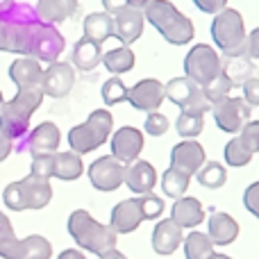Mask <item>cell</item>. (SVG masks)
<instances>
[{"instance_id": "cell-1", "label": "cell", "mask_w": 259, "mask_h": 259, "mask_svg": "<svg viewBox=\"0 0 259 259\" xmlns=\"http://www.w3.org/2000/svg\"><path fill=\"white\" fill-rule=\"evenodd\" d=\"M66 41L62 32L36 16V9L27 3H14L7 12H0V53L34 57L53 64L62 57Z\"/></svg>"}, {"instance_id": "cell-2", "label": "cell", "mask_w": 259, "mask_h": 259, "mask_svg": "<svg viewBox=\"0 0 259 259\" xmlns=\"http://www.w3.org/2000/svg\"><path fill=\"white\" fill-rule=\"evenodd\" d=\"M44 89H21L12 100H5L0 112V132L9 137L14 150H25V139L30 130V118L44 103Z\"/></svg>"}, {"instance_id": "cell-3", "label": "cell", "mask_w": 259, "mask_h": 259, "mask_svg": "<svg viewBox=\"0 0 259 259\" xmlns=\"http://www.w3.org/2000/svg\"><path fill=\"white\" fill-rule=\"evenodd\" d=\"M68 234L71 239L82 248V250L91 252V255H105V252L114 250L118 243V234L114 232L112 225L98 223L87 209H75L68 216Z\"/></svg>"}, {"instance_id": "cell-4", "label": "cell", "mask_w": 259, "mask_h": 259, "mask_svg": "<svg viewBox=\"0 0 259 259\" xmlns=\"http://www.w3.org/2000/svg\"><path fill=\"white\" fill-rule=\"evenodd\" d=\"M143 16L173 46H187L196 34L191 18L184 16L170 0H150L143 9Z\"/></svg>"}, {"instance_id": "cell-5", "label": "cell", "mask_w": 259, "mask_h": 259, "mask_svg": "<svg viewBox=\"0 0 259 259\" xmlns=\"http://www.w3.org/2000/svg\"><path fill=\"white\" fill-rule=\"evenodd\" d=\"M211 39H214L216 48L230 59L246 57V23L239 9L225 7L223 12H219L211 21Z\"/></svg>"}, {"instance_id": "cell-6", "label": "cell", "mask_w": 259, "mask_h": 259, "mask_svg": "<svg viewBox=\"0 0 259 259\" xmlns=\"http://www.w3.org/2000/svg\"><path fill=\"white\" fill-rule=\"evenodd\" d=\"M53 200V184L50 180L39 178V175H25L18 182H12L5 187L3 202L12 211H25V209H44Z\"/></svg>"}, {"instance_id": "cell-7", "label": "cell", "mask_w": 259, "mask_h": 259, "mask_svg": "<svg viewBox=\"0 0 259 259\" xmlns=\"http://www.w3.org/2000/svg\"><path fill=\"white\" fill-rule=\"evenodd\" d=\"M0 257L3 259H53V246L41 234L18 239L14 234L9 219L0 211Z\"/></svg>"}, {"instance_id": "cell-8", "label": "cell", "mask_w": 259, "mask_h": 259, "mask_svg": "<svg viewBox=\"0 0 259 259\" xmlns=\"http://www.w3.org/2000/svg\"><path fill=\"white\" fill-rule=\"evenodd\" d=\"M112 127H114V118L107 109H96L89 114L84 123L75 125L68 132V148L77 155H87L94 152L96 148L105 146L107 139L112 137Z\"/></svg>"}, {"instance_id": "cell-9", "label": "cell", "mask_w": 259, "mask_h": 259, "mask_svg": "<svg viewBox=\"0 0 259 259\" xmlns=\"http://www.w3.org/2000/svg\"><path fill=\"white\" fill-rule=\"evenodd\" d=\"M223 59L211 46L196 44L184 57V73L189 80H193L198 87H205L223 73Z\"/></svg>"}, {"instance_id": "cell-10", "label": "cell", "mask_w": 259, "mask_h": 259, "mask_svg": "<svg viewBox=\"0 0 259 259\" xmlns=\"http://www.w3.org/2000/svg\"><path fill=\"white\" fill-rule=\"evenodd\" d=\"M166 98L170 103H175L182 112H191V114H205L211 109L209 100L202 94V87H198L193 80H189L187 75L182 77H173L166 84Z\"/></svg>"}, {"instance_id": "cell-11", "label": "cell", "mask_w": 259, "mask_h": 259, "mask_svg": "<svg viewBox=\"0 0 259 259\" xmlns=\"http://www.w3.org/2000/svg\"><path fill=\"white\" fill-rule=\"evenodd\" d=\"M250 105L243 98H228L219 100V103L211 105V116H214V123L219 125V130L228 134H237L241 132L243 125L250 121Z\"/></svg>"}, {"instance_id": "cell-12", "label": "cell", "mask_w": 259, "mask_h": 259, "mask_svg": "<svg viewBox=\"0 0 259 259\" xmlns=\"http://www.w3.org/2000/svg\"><path fill=\"white\" fill-rule=\"evenodd\" d=\"M125 170L127 164L118 161L114 155L98 157L94 164L89 166V182L98 191H116L121 184H125Z\"/></svg>"}, {"instance_id": "cell-13", "label": "cell", "mask_w": 259, "mask_h": 259, "mask_svg": "<svg viewBox=\"0 0 259 259\" xmlns=\"http://www.w3.org/2000/svg\"><path fill=\"white\" fill-rule=\"evenodd\" d=\"M166 98V84L155 77H146L139 80L134 87L127 89V103L132 105L137 112H157Z\"/></svg>"}, {"instance_id": "cell-14", "label": "cell", "mask_w": 259, "mask_h": 259, "mask_svg": "<svg viewBox=\"0 0 259 259\" xmlns=\"http://www.w3.org/2000/svg\"><path fill=\"white\" fill-rule=\"evenodd\" d=\"M73 84H75V66H71L68 62H53L48 64V68L44 71V94L50 98H64L71 94Z\"/></svg>"}, {"instance_id": "cell-15", "label": "cell", "mask_w": 259, "mask_h": 259, "mask_svg": "<svg viewBox=\"0 0 259 259\" xmlns=\"http://www.w3.org/2000/svg\"><path fill=\"white\" fill-rule=\"evenodd\" d=\"M146 221V214H143V202L141 196L139 198H127V200H121L116 207L112 209V216H109V225L114 228L116 234H130L139 228V225Z\"/></svg>"}, {"instance_id": "cell-16", "label": "cell", "mask_w": 259, "mask_h": 259, "mask_svg": "<svg viewBox=\"0 0 259 259\" xmlns=\"http://www.w3.org/2000/svg\"><path fill=\"white\" fill-rule=\"evenodd\" d=\"M109 146H112V155L118 161L132 164L134 159H139V155L143 150V134H141V130H137L132 125H123L121 130H116L112 134Z\"/></svg>"}, {"instance_id": "cell-17", "label": "cell", "mask_w": 259, "mask_h": 259, "mask_svg": "<svg viewBox=\"0 0 259 259\" xmlns=\"http://www.w3.org/2000/svg\"><path fill=\"white\" fill-rule=\"evenodd\" d=\"M205 161V148L196 139H182L170 150V166H175V168L184 170L189 175H196Z\"/></svg>"}, {"instance_id": "cell-18", "label": "cell", "mask_w": 259, "mask_h": 259, "mask_svg": "<svg viewBox=\"0 0 259 259\" xmlns=\"http://www.w3.org/2000/svg\"><path fill=\"white\" fill-rule=\"evenodd\" d=\"M143 25H146V16L141 9L125 7L118 14H114V36L123 46H132L137 39H141Z\"/></svg>"}, {"instance_id": "cell-19", "label": "cell", "mask_w": 259, "mask_h": 259, "mask_svg": "<svg viewBox=\"0 0 259 259\" xmlns=\"http://www.w3.org/2000/svg\"><path fill=\"white\" fill-rule=\"evenodd\" d=\"M9 77L16 84V91L21 89H36L44 82V68L41 62L34 57H18L9 66ZM44 89V87H41Z\"/></svg>"}, {"instance_id": "cell-20", "label": "cell", "mask_w": 259, "mask_h": 259, "mask_svg": "<svg viewBox=\"0 0 259 259\" xmlns=\"http://www.w3.org/2000/svg\"><path fill=\"white\" fill-rule=\"evenodd\" d=\"M184 241V230L180 228L175 221L166 219V221H157L155 230H152V250L157 255H173Z\"/></svg>"}, {"instance_id": "cell-21", "label": "cell", "mask_w": 259, "mask_h": 259, "mask_svg": "<svg viewBox=\"0 0 259 259\" xmlns=\"http://www.w3.org/2000/svg\"><path fill=\"white\" fill-rule=\"evenodd\" d=\"M59 141H62V134H59V127L55 123L46 121L39 123L25 139V148L30 150V155H50V152H57Z\"/></svg>"}, {"instance_id": "cell-22", "label": "cell", "mask_w": 259, "mask_h": 259, "mask_svg": "<svg viewBox=\"0 0 259 259\" xmlns=\"http://www.w3.org/2000/svg\"><path fill=\"white\" fill-rule=\"evenodd\" d=\"M125 184L132 193H152L157 184V170L150 161L146 159H134L132 164H127V170H125Z\"/></svg>"}, {"instance_id": "cell-23", "label": "cell", "mask_w": 259, "mask_h": 259, "mask_svg": "<svg viewBox=\"0 0 259 259\" xmlns=\"http://www.w3.org/2000/svg\"><path fill=\"white\" fill-rule=\"evenodd\" d=\"M170 221H175L182 230H193L205 221V209H202L198 198L182 196L170 207Z\"/></svg>"}, {"instance_id": "cell-24", "label": "cell", "mask_w": 259, "mask_h": 259, "mask_svg": "<svg viewBox=\"0 0 259 259\" xmlns=\"http://www.w3.org/2000/svg\"><path fill=\"white\" fill-rule=\"evenodd\" d=\"M207 234L214 246H230L239 237V223L225 211H214L207 219Z\"/></svg>"}, {"instance_id": "cell-25", "label": "cell", "mask_w": 259, "mask_h": 259, "mask_svg": "<svg viewBox=\"0 0 259 259\" xmlns=\"http://www.w3.org/2000/svg\"><path fill=\"white\" fill-rule=\"evenodd\" d=\"M77 5H80L77 0H36L34 9L36 16L44 23L57 25V23H64L71 16H75Z\"/></svg>"}, {"instance_id": "cell-26", "label": "cell", "mask_w": 259, "mask_h": 259, "mask_svg": "<svg viewBox=\"0 0 259 259\" xmlns=\"http://www.w3.org/2000/svg\"><path fill=\"white\" fill-rule=\"evenodd\" d=\"M84 173V164H82V155L73 150L55 152L53 155V178L64 180V182H73V180L82 178Z\"/></svg>"}, {"instance_id": "cell-27", "label": "cell", "mask_w": 259, "mask_h": 259, "mask_svg": "<svg viewBox=\"0 0 259 259\" xmlns=\"http://www.w3.org/2000/svg\"><path fill=\"white\" fill-rule=\"evenodd\" d=\"M82 30H84V39L103 46L109 36H114V16L107 12H91L82 23Z\"/></svg>"}, {"instance_id": "cell-28", "label": "cell", "mask_w": 259, "mask_h": 259, "mask_svg": "<svg viewBox=\"0 0 259 259\" xmlns=\"http://www.w3.org/2000/svg\"><path fill=\"white\" fill-rule=\"evenodd\" d=\"M73 66L80 71H94L98 64H103V48L98 44H94L91 39L82 36L75 46H73Z\"/></svg>"}, {"instance_id": "cell-29", "label": "cell", "mask_w": 259, "mask_h": 259, "mask_svg": "<svg viewBox=\"0 0 259 259\" xmlns=\"http://www.w3.org/2000/svg\"><path fill=\"white\" fill-rule=\"evenodd\" d=\"M134 62H137V57L130 50V46H118V48L103 53V64L112 75H123V73L132 71Z\"/></svg>"}, {"instance_id": "cell-30", "label": "cell", "mask_w": 259, "mask_h": 259, "mask_svg": "<svg viewBox=\"0 0 259 259\" xmlns=\"http://www.w3.org/2000/svg\"><path fill=\"white\" fill-rule=\"evenodd\" d=\"M184 257L187 259H209L214 255V243H211L209 234L205 232H189L182 241Z\"/></svg>"}, {"instance_id": "cell-31", "label": "cell", "mask_w": 259, "mask_h": 259, "mask_svg": "<svg viewBox=\"0 0 259 259\" xmlns=\"http://www.w3.org/2000/svg\"><path fill=\"white\" fill-rule=\"evenodd\" d=\"M191 178L193 175L184 173V170L175 168V166H168V168L164 170V175H161V189H164V193L168 198H182L184 193H187L189 184H191Z\"/></svg>"}, {"instance_id": "cell-32", "label": "cell", "mask_w": 259, "mask_h": 259, "mask_svg": "<svg viewBox=\"0 0 259 259\" xmlns=\"http://www.w3.org/2000/svg\"><path fill=\"white\" fill-rule=\"evenodd\" d=\"M198 184H202L205 189H221L228 182V170L221 161H205L200 166V170L196 173Z\"/></svg>"}, {"instance_id": "cell-33", "label": "cell", "mask_w": 259, "mask_h": 259, "mask_svg": "<svg viewBox=\"0 0 259 259\" xmlns=\"http://www.w3.org/2000/svg\"><path fill=\"white\" fill-rule=\"evenodd\" d=\"M223 155H225V164L234 166V168H243V166H248L252 159V152L243 146V141L239 137L230 139V141L225 143Z\"/></svg>"}, {"instance_id": "cell-34", "label": "cell", "mask_w": 259, "mask_h": 259, "mask_svg": "<svg viewBox=\"0 0 259 259\" xmlns=\"http://www.w3.org/2000/svg\"><path fill=\"white\" fill-rule=\"evenodd\" d=\"M232 84L234 82H232V77H230V73L223 68L221 75H216L209 84L202 87V94H205V98L209 100V105H214V103H219V100L228 98L230 91H232Z\"/></svg>"}, {"instance_id": "cell-35", "label": "cell", "mask_w": 259, "mask_h": 259, "mask_svg": "<svg viewBox=\"0 0 259 259\" xmlns=\"http://www.w3.org/2000/svg\"><path fill=\"white\" fill-rule=\"evenodd\" d=\"M205 127V114H191V112H180L175 130L182 139H196Z\"/></svg>"}, {"instance_id": "cell-36", "label": "cell", "mask_w": 259, "mask_h": 259, "mask_svg": "<svg viewBox=\"0 0 259 259\" xmlns=\"http://www.w3.org/2000/svg\"><path fill=\"white\" fill-rule=\"evenodd\" d=\"M100 96H103V103L107 105V107H114V105L127 103V87L123 84L121 77L114 75V77H109V80L103 84Z\"/></svg>"}, {"instance_id": "cell-37", "label": "cell", "mask_w": 259, "mask_h": 259, "mask_svg": "<svg viewBox=\"0 0 259 259\" xmlns=\"http://www.w3.org/2000/svg\"><path fill=\"white\" fill-rule=\"evenodd\" d=\"M141 202H143V214H146V221L159 219V216L164 214V209H166L164 200H161L159 196H155V193H143Z\"/></svg>"}, {"instance_id": "cell-38", "label": "cell", "mask_w": 259, "mask_h": 259, "mask_svg": "<svg viewBox=\"0 0 259 259\" xmlns=\"http://www.w3.org/2000/svg\"><path fill=\"white\" fill-rule=\"evenodd\" d=\"M239 139H241L243 146H246L252 155L259 152V121H248L241 132H239Z\"/></svg>"}, {"instance_id": "cell-39", "label": "cell", "mask_w": 259, "mask_h": 259, "mask_svg": "<svg viewBox=\"0 0 259 259\" xmlns=\"http://www.w3.org/2000/svg\"><path fill=\"white\" fill-rule=\"evenodd\" d=\"M143 130H146L150 137H161V134H166V130H168V118L159 112H150L146 116Z\"/></svg>"}, {"instance_id": "cell-40", "label": "cell", "mask_w": 259, "mask_h": 259, "mask_svg": "<svg viewBox=\"0 0 259 259\" xmlns=\"http://www.w3.org/2000/svg\"><path fill=\"white\" fill-rule=\"evenodd\" d=\"M53 155H55V152H50V155H34V157H32L30 173L50 180V178H53Z\"/></svg>"}, {"instance_id": "cell-41", "label": "cell", "mask_w": 259, "mask_h": 259, "mask_svg": "<svg viewBox=\"0 0 259 259\" xmlns=\"http://www.w3.org/2000/svg\"><path fill=\"white\" fill-rule=\"evenodd\" d=\"M243 205L255 219H259V182L248 184V189L243 191Z\"/></svg>"}, {"instance_id": "cell-42", "label": "cell", "mask_w": 259, "mask_h": 259, "mask_svg": "<svg viewBox=\"0 0 259 259\" xmlns=\"http://www.w3.org/2000/svg\"><path fill=\"white\" fill-rule=\"evenodd\" d=\"M243 100L250 107H259V77H248L243 82Z\"/></svg>"}, {"instance_id": "cell-43", "label": "cell", "mask_w": 259, "mask_h": 259, "mask_svg": "<svg viewBox=\"0 0 259 259\" xmlns=\"http://www.w3.org/2000/svg\"><path fill=\"white\" fill-rule=\"evenodd\" d=\"M193 5H196L200 12H205V14H219V12H223L225 7H228V0H193Z\"/></svg>"}, {"instance_id": "cell-44", "label": "cell", "mask_w": 259, "mask_h": 259, "mask_svg": "<svg viewBox=\"0 0 259 259\" xmlns=\"http://www.w3.org/2000/svg\"><path fill=\"white\" fill-rule=\"evenodd\" d=\"M246 57L259 59V27L248 34V44H246Z\"/></svg>"}, {"instance_id": "cell-45", "label": "cell", "mask_w": 259, "mask_h": 259, "mask_svg": "<svg viewBox=\"0 0 259 259\" xmlns=\"http://www.w3.org/2000/svg\"><path fill=\"white\" fill-rule=\"evenodd\" d=\"M103 7H105V12L114 16V14H118L121 9L130 7V5H127V0H103Z\"/></svg>"}, {"instance_id": "cell-46", "label": "cell", "mask_w": 259, "mask_h": 259, "mask_svg": "<svg viewBox=\"0 0 259 259\" xmlns=\"http://www.w3.org/2000/svg\"><path fill=\"white\" fill-rule=\"evenodd\" d=\"M14 150V143L9 141V137H5L3 132H0V161H5L9 157V152Z\"/></svg>"}, {"instance_id": "cell-47", "label": "cell", "mask_w": 259, "mask_h": 259, "mask_svg": "<svg viewBox=\"0 0 259 259\" xmlns=\"http://www.w3.org/2000/svg\"><path fill=\"white\" fill-rule=\"evenodd\" d=\"M57 259H87V257L82 255L80 250H75V248H68V250H62V252H59Z\"/></svg>"}, {"instance_id": "cell-48", "label": "cell", "mask_w": 259, "mask_h": 259, "mask_svg": "<svg viewBox=\"0 0 259 259\" xmlns=\"http://www.w3.org/2000/svg\"><path fill=\"white\" fill-rule=\"evenodd\" d=\"M100 259H127V257L123 255L121 250H116V248H114V250H109V252H105V255H100Z\"/></svg>"}, {"instance_id": "cell-49", "label": "cell", "mask_w": 259, "mask_h": 259, "mask_svg": "<svg viewBox=\"0 0 259 259\" xmlns=\"http://www.w3.org/2000/svg\"><path fill=\"white\" fill-rule=\"evenodd\" d=\"M148 3H150V0H127V5H130V7H134V9H141V12H143V9H146V5Z\"/></svg>"}, {"instance_id": "cell-50", "label": "cell", "mask_w": 259, "mask_h": 259, "mask_svg": "<svg viewBox=\"0 0 259 259\" xmlns=\"http://www.w3.org/2000/svg\"><path fill=\"white\" fill-rule=\"evenodd\" d=\"M14 3L16 0H0V12H7L9 7H14Z\"/></svg>"}, {"instance_id": "cell-51", "label": "cell", "mask_w": 259, "mask_h": 259, "mask_svg": "<svg viewBox=\"0 0 259 259\" xmlns=\"http://www.w3.org/2000/svg\"><path fill=\"white\" fill-rule=\"evenodd\" d=\"M209 259H232V257H228V255H221V252H214Z\"/></svg>"}, {"instance_id": "cell-52", "label": "cell", "mask_w": 259, "mask_h": 259, "mask_svg": "<svg viewBox=\"0 0 259 259\" xmlns=\"http://www.w3.org/2000/svg\"><path fill=\"white\" fill-rule=\"evenodd\" d=\"M3 105H5V98H3V91H0V112H3Z\"/></svg>"}]
</instances>
